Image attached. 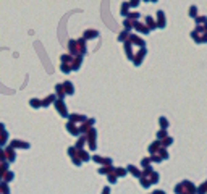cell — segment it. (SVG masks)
I'll return each mask as SVG.
<instances>
[{"mask_svg": "<svg viewBox=\"0 0 207 194\" xmlns=\"http://www.w3.org/2000/svg\"><path fill=\"white\" fill-rule=\"evenodd\" d=\"M31 104H32V107H37L39 104H41V102H37V100H31Z\"/></svg>", "mask_w": 207, "mask_h": 194, "instance_id": "cell-1", "label": "cell"}]
</instances>
